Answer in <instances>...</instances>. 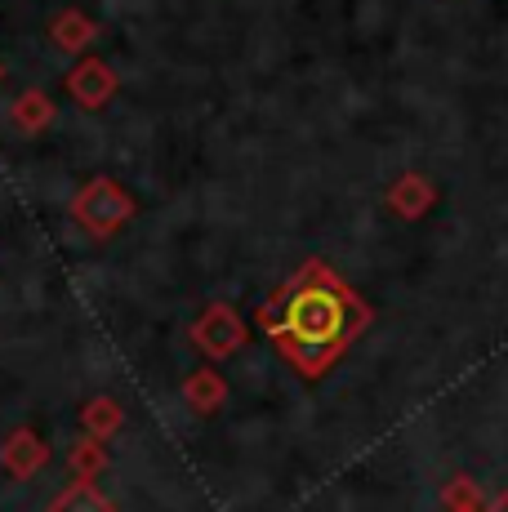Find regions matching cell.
Instances as JSON below:
<instances>
[{
    "mask_svg": "<svg viewBox=\"0 0 508 512\" xmlns=\"http://www.w3.org/2000/svg\"><path fill=\"white\" fill-rule=\"evenodd\" d=\"M259 321L277 339V348L286 352L290 366L308 374V379H317L370 326V308L326 263H304L299 277L268 299Z\"/></svg>",
    "mask_w": 508,
    "mask_h": 512,
    "instance_id": "cell-1",
    "label": "cell"
},
{
    "mask_svg": "<svg viewBox=\"0 0 508 512\" xmlns=\"http://www.w3.org/2000/svg\"><path fill=\"white\" fill-rule=\"evenodd\" d=\"M72 214H76V223H81L85 232L112 236L116 228H125V223L134 219V196L125 192L121 183H112V179H94V183H85L81 192H76Z\"/></svg>",
    "mask_w": 508,
    "mask_h": 512,
    "instance_id": "cell-2",
    "label": "cell"
},
{
    "mask_svg": "<svg viewBox=\"0 0 508 512\" xmlns=\"http://www.w3.org/2000/svg\"><path fill=\"white\" fill-rule=\"evenodd\" d=\"M192 343H197L210 361H228L232 352H241V343H246V321L237 317L232 303H210L197 317V326H192Z\"/></svg>",
    "mask_w": 508,
    "mask_h": 512,
    "instance_id": "cell-3",
    "label": "cell"
},
{
    "mask_svg": "<svg viewBox=\"0 0 508 512\" xmlns=\"http://www.w3.org/2000/svg\"><path fill=\"white\" fill-rule=\"evenodd\" d=\"M67 94L81 107H103L116 94V72L103 58H81V63L67 72Z\"/></svg>",
    "mask_w": 508,
    "mask_h": 512,
    "instance_id": "cell-4",
    "label": "cell"
},
{
    "mask_svg": "<svg viewBox=\"0 0 508 512\" xmlns=\"http://www.w3.org/2000/svg\"><path fill=\"white\" fill-rule=\"evenodd\" d=\"M0 464L9 468V477H36L50 464V446L32 428H14L5 437V446H0Z\"/></svg>",
    "mask_w": 508,
    "mask_h": 512,
    "instance_id": "cell-5",
    "label": "cell"
},
{
    "mask_svg": "<svg viewBox=\"0 0 508 512\" xmlns=\"http://www.w3.org/2000/svg\"><path fill=\"white\" fill-rule=\"evenodd\" d=\"M433 201H437V192L424 174H402V179L388 187V205H393L402 219H424V214L433 210Z\"/></svg>",
    "mask_w": 508,
    "mask_h": 512,
    "instance_id": "cell-6",
    "label": "cell"
},
{
    "mask_svg": "<svg viewBox=\"0 0 508 512\" xmlns=\"http://www.w3.org/2000/svg\"><path fill=\"white\" fill-rule=\"evenodd\" d=\"M50 36H54V45L67 49V54H81V49L94 45V36H99V23H94L90 14H81V9H63V14H54Z\"/></svg>",
    "mask_w": 508,
    "mask_h": 512,
    "instance_id": "cell-7",
    "label": "cell"
},
{
    "mask_svg": "<svg viewBox=\"0 0 508 512\" xmlns=\"http://www.w3.org/2000/svg\"><path fill=\"white\" fill-rule=\"evenodd\" d=\"M183 401H188L197 415H214V410H223V401H228V383L214 370H197L183 383Z\"/></svg>",
    "mask_w": 508,
    "mask_h": 512,
    "instance_id": "cell-8",
    "label": "cell"
},
{
    "mask_svg": "<svg viewBox=\"0 0 508 512\" xmlns=\"http://www.w3.org/2000/svg\"><path fill=\"white\" fill-rule=\"evenodd\" d=\"M50 512H116V504L94 486V481H72L63 495H54Z\"/></svg>",
    "mask_w": 508,
    "mask_h": 512,
    "instance_id": "cell-9",
    "label": "cell"
},
{
    "mask_svg": "<svg viewBox=\"0 0 508 512\" xmlns=\"http://www.w3.org/2000/svg\"><path fill=\"white\" fill-rule=\"evenodd\" d=\"M121 406H116L112 397H94V401H85V410H81V428H85V437H94V441H107L112 432H121Z\"/></svg>",
    "mask_w": 508,
    "mask_h": 512,
    "instance_id": "cell-10",
    "label": "cell"
},
{
    "mask_svg": "<svg viewBox=\"0 0 508 512\" xmlns=\"http://www.w3.org/2000/svg\"><path fill=\"white\" fill-rule=\"evenodd\" d=\"M9 116H14V125L18 130H27V134H41L45 125L54 121V103L45 98L41 90H27V94H18V103L9 107Z\"/></svg>",
    "mask_w": 508,
    "mask_h": 512,
    "instance_id": "cell-11",
    "label": "cell"
},
{
    "mask_svg": "<svg viewBox=\"0 0 508 512\" xmlns=\"http://www.w3.org/2000/svg\"><path fill=\"white\" fill-rule=\"evenodd\" d=\"M67 468H72V477H76V481H99V472L107 468V450H103V441L81 437V441L72 446V455H67Z\"/></svg>",
    "mask_w": 508,
    "mask_h": 512,
    "instance_id": "cell-12",
    "label": "cell"
},
{
    "mask_svg": "<svg viewBox=\"0 0 508 512\" xmlns=\"http://www.w3.org/2000/svg\"><path fill=\"white\" fill-rule=\"evenodd\" d=\"M442 499H446V512H477V508H486L482 490H477L468 477H455L451 486H446Z\"/></svg>",
    "mask_w": 508,
    "mask_h": 512,
    "instance_id": "cell-13",
    "label": "cell"
},
{
    "mask_svg": "<svg viewBox=\"0 0 508 512\" xmlns=\"http://www.w3.org/2000/svg\"><path fill=\"white\" fill-rule=\"evenodd\" d=\"M491 512H508V490H504V495H500V499H495V504H491Z\"/></svg>",
    "mask_w": 508,
    "mask_h": 512,
    "instance_id": "cell-14",
    "label": "cell"
},
{
    "mask_svg": "<svg viewBox=\"0 0 508 512\" xmlns=\"http://www.w3.org/2000/svg\"><path fill=\"white\" fill-rule=\"evenodd\" d=\"M477 512H491V504H486V508H477Z\"/></svg>",
    "mask_w": 508,
    "mask_h": 512,
    "instance_id": "cell-15",
    "label": "cell"
},
{
    "mask_svg": "<svg viewBox=\"0 0 508 512\" xmlns=\"http://www.w3.org/2000/svg\"><path fill=\"white\" fill-rule=\"evenodd\" d=\"M0 76H5V67H0Z\"/></svg>",
    "mask_w": 508,
    "mask_h": 512,
    "instance_id": "cell-16",
    "label": "cell"
}]
</instances>
